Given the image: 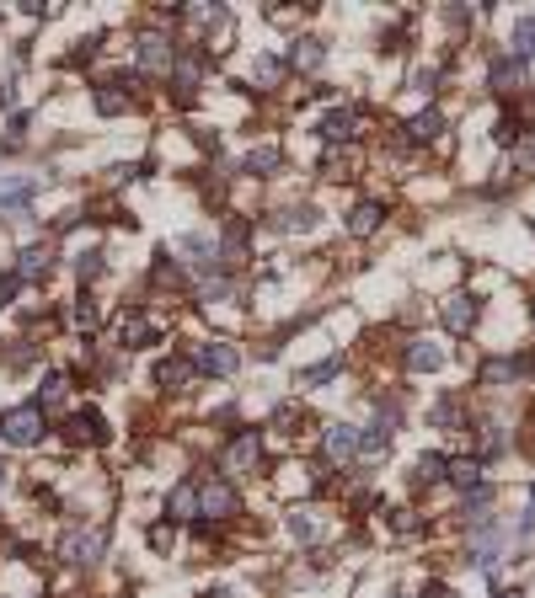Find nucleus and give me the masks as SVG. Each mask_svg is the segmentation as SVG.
I'll use <instances>...</instances> for the list:
<instances>
[{"instance_id": "obj_1", "label": "nucleus", "mask_w": 535, "mask_h": 598, "mask_svg": "<svg viewBox=\"0 0 535 598\" xmlns=\"http://www.w3.org/2000/svg\"><path fill=\"white\" fill-rule=\"evenodd\" d=\"M0 438H6L12 448H33L43 438V411L38 406H12L0 411Z\"/></svg>"}, {"instance_id": "obj_2", "label": "nucleus", "mask_w": 535, "mask_h": 598, "mask_svg": "<svg viewBox=\"0 0 535 598\" xmlns=\"http://www.w3.org/2000/svg\"><path fill=\"white\" fill-rule=\"evenodd\" d=\"M102 545H107L102 529H70V534L59 540V561H70V566H97V561H102Z\"/></svg>"}, {"instance_id": "obj_3", "label": "nucleus", "mask_w": 535, "mask_h": 598, "mask_svg": "<svg viewBox=\"0 0 535 598\" xmlns=\"http://www.w3.org/2000/svg\"><path fill=\"white\" fill-rule=\"evenodd\" d=\"M257 460H262V433H257V427L236 433V438L225 443V455H220V465H225L230 476H241V471H257Z\"/></svg>"}, {"instance_id": "obj_4", "label": "nucleus", "mask_w": 535, "mask_h": 598, "mask_svg": "<svg viewBox=\"0 0 535 598\" xmlns=\"http://www.w3.org/2000/svg\"><path fill=\"white\" fill-rule=\"evenodd\" d=\"M198 513H204V518H236V513H241L236 487H230V481H204V487H198Z\"/></svg>"}, {"instance_id": "obj_5", "label": "nucleus", "mask_w": 535, "mask_h": 598, "mask_svg": "<svg viewBox=\"0 0 535 598\" xmlns=\"http://www.w3.org/2000/svg\"><path fill=\"white\" fill-rule=\"evenodd\" d=\"M134 59H140V70H172V59H177V43L167 38V33H140V43H134Z\"/></svg>"}, {"instance_id": "obj_6", "label": "nucleus", "mask_w": 535, "mask_h": 598, "mask_svg": "<svg viewBox=\"0 0 535 598\" xmlns=\"http://www.w3.org/2000/svg\"><path fill=\"white\" fill-rule=\"evenodd\" d=\"M193 369H198V374L225 380V374H236V369H241V353H236L230 342H204V348L193 353Z\"/></svg>"}, {"instance_id": "obj_7", "label": "nucleus", "mask_w": 535, "mask_h": 598, "mask_svg": "<svg viewBox=\"0 0 535 598\" xmlns=\"http://www.w3.org/2000/svg\"><path fill=\"white\" fill-rule=\"evenodd\" d=\"M204 70H209V59H204V54H177V59H172V70H167V86H172L177 96H193V91H198V80H204Z\"/></svg>"}, {"instance_id": "obj_8", "label": "nucleus", "mask_w": 535, "mask_h": 598, "mask_svg": "<svg viewBox=\"0 0 535 598\" xmlns=\"http://www.w3.org/2000/svg\"><path fill=\"white\" fill-rule=\"evenodd\" d=\"M498 545H503V529H498L492 518H482L477 534H471V561H477L482 571H492V566H498Z\"/></svg>"}, {"instance_id": "obj_9", "label": "nucleus", "mask_w": 535, "mask_h": 598, "mask_svg": "<svg viewBox=\"0 0 535 598\" xmlns=\"http://www.w3.org/2000/svg\"><path fill=\"white\" fill-rule=\"evenodd\" d=\"M322 448H327V460H332V465L353 460V455H359V427H348V422H332V427H327V438H322Z\"/></svg>"}, {"instance_id": "obj_10", "label": "nucleus", "mask_w": 535, "mask_h": 598, "mask_svg": "<svg viewBox=\"0 0 535 598\" xmlns=\"http://www.w3.org/2000/svg\"><path fill=\"white\" fill-rule=\"evenodd\" d=\"M487 86H492L498 96L519 91V86H524V59H514V54H498V59H492V70H487Z\"/></svg>"}, {"instance_id": "obj_11", "label": "nucleus", "mask_w": 535, "mask_h": 598, "mask_svg": "<svg viewBox=\"0 0 535 598\" xmlns=\"http://www.w3.org/2000/svg\"><path fill=\"white\" fill-rule=\"evenodd\" d=\"M439 316H445V326H450L455 337H466V332L477 326L482 310H477V299H471V294H455V299H445V310H439Z\"/></svg>"}, {"instance_id": "obj_12", "label": "nucleus", "mask_w": 535, "mask_h": 598, "mask_svg": "<svg viewBox=\"0 0 535 598\" xmlns=\"http://www.w3.org/2000/svg\"><path fill=\"white\" fill-rule=\"evenodd\" d=\"M65 433H70V443H107V422H102V411H75L70 422H65Z\"/></svg>"}, {"instance_id": "obj_13", "label": "nucleus", "mask_w": 535, "mask_h": 598, "mask_svg": "<svg viewBox=\"0 0 535 598\" xmlns=\"http://www.w3.org/2000/svg\"><path fill=\"white\" fill-rule=\"evenodd\" d=\"M353 128H359V107H332V112L322 118V139H327V144H348Z\"/></svg>"}, {"instance_id": "obj_14", "label": "nucleus", "mask_w": 535, "mask_h": 598, "mask_svg": "<svg viewBox=\"0 0 535 598\" xmlns=\"http://www.w3.org/2000/svg\"><path fill=\"white\" fill-rule=\"evenodd\" d=\"M17 262H22V267H17V278H22V283H43V278H49V267H54V246H49V241H43V246H27Z\"/></svg>"}, {"instance_id": "obj_15", "label": "nucleus", "mask_w": 535, "mask_h": 598, "mask_svg": "<svg viewBox=\"0 0 535 598\" xmlns=\"http://www.w3.org/2000/svg\"><path fill=\"white\" fill-rule=\"evenodd\" d=\"M167 518L182 524V518H198V481H177L167 492Z\"/></svg>"}, {"instance_id": "obj_16", "label": "nucleus", "mask_w": 535, "mask_h": 598, "mask_svg": "<svg viewBox=\"0 0 535 598\" xmlns=\"http://www.w3.org/2000/svg\"><path fill=\"white\" fill-rule=\"evenodd\" d=\"M401 134H407L413 144H434V139L445 134V112H439V107H423L418 118H407V128H401Z\"/></svg>"}, {"instance_id": "obj_17", "label": "nucleus", "mask_w": 535, "mask_h": 598, "mask_svg": "<svg viewBox=\"0 0 535 598\" xmlns=\"http://www.w3.org/2000/svg\"><path fill=\"white\" fill-rule=\"evenodd\" d=\"M284 156H279V144H252L246 156H241V172L246 177H268V172H279Z\"/></svg>"}, {"instance_id": "obj_18", "label": "nucleus", "mask_w": 535, "mask_h": 598, "mask_svg": "<svg viewBox=\"0 0 535 598\" xmlns=\"http://www.w3.org/2000/svg\"><path fill=\"white\" fill-rule=\"evenodd\" d=\"M407 369L413 374H434V369H445V348L439 342H407Z\"/></svg>"}, {"instance_id": "obj_19", "label": "nucleus", "mask_w": 535, "mask_h": 598, "mask_svg": "<svg viewBox=\"0 0 535 598\" xmlns=\"http://www.w3.org/2000/svg\"><path fill=\"white\" fill-rule=\"evenodd\" d=\"M380 219H385V209L375 203V198H364V203H353V214H348V235H375L380 230Z\"/></svg>"}, {"instance_id": "obj_20", "label": "nucleus", "mask_w": 535, "mask_h": 598, "mask_svg": "<svg viewBox=\"0 0 535 598\" xmlns=\"http://www.w3.org/2000/svg\"><path fill=\"white\" fill-rule=\"evenodd\" d=\"M188 380H193V358H161L156 364V385L161 390H182Z\"/></svg>"}, {"instance_id": "obj_21", "label": "nucleus", "mask_w": 535, "mask_h": 598, "mask_svg": "<svg viewBox=\"0 0 535 598\" xmlns=\"http://www.w3.org/2000/svg\"><path fill=\"white\" fill-rule=\"evenodd\" d=\"M322 59H327L322 38H295V43H290V70H316Z\"/></svg>"}, {"instance_id": "obj_22", "label": "nucleus", "mask_w": 535, "mask_h": 598, "mask_svg": "<svg viewBox=\"0 0 535 598\" xmlns=\"http://www.w3.org/2000/svg\"><path fill=\"white\" fill-rule=\"evenodd\" d=\"M118 342H123V348H151V342H156V326H151L145 316H128V321L118 326Z\"/></svg>"}, {"instance_id": "obj_23", "label": "nucleus", "mask_w": 535, "mask_h": 598, "mask_svg": "<svg viewBox=\"0 0 535 598\" xmlns=\"http://www.w3.org/2000/svg\"><path fill=\"white\" fill-rule=\"evenodd\" d=\"M508 54H514V59H530V54H535V17H519V22L508 27Z\"/></svg>"}, {"instance_id": "obj_24", "label": "nucleus", "mask_w": 535, "mask_h": 598, "mask_svg": "<svg viewBox=\"0 0 535 598\" xmlns=\"http://www.w3.org/2000/svg\"><path fill=\"white\" fill-rule=\"evenodd\" d=\"M445 481H455L461 492L482 487V460H450V465H445Z\"/></svg>"}, {"instance_id": "obj_25", "label": "nucleus", "mask_w": 535, "mask_h": 598, "mask_svg": "<svg viewBox=\"0 0 535 598\" xmlns=\"http://www.w3.org/2000/svg\"><path fill=\"white\" fill-rule=\"evenodd\" d=\"M445 465H450L445 455H418L413 460V481L418 487H434V481H445Z\"/></svg>"}, {"instance_id": "obj_26", "label": "nucleus", "mask_w": 535, "mask_h": 598, "mask_svg": "<svg viewBox=\"0 0 535 598\" xmlns=\"http://www.w3.org/2000/svg\"><path fill=\"white\" fill-rule=\"evenodd\" d=\"M316 518H322L316 508H295V513H290V534H295L300 545H311V540L322 534V524H316Z\"/></svg>"}, {"instance_id": "obj_27", "label": "nucleus", "mask_w": 535, "mask_h": 598, "mask_svg": "<svg viewBox=\"0 0 535 598\" xmlns=\"http://www.w3.org/2000/svg\"><path fill=\"white\" fill-rule=\"evenodd\" d=\"M279 75H284V59L257 54V65H252V80H257V86H279Z\"/></svg>"}, {"instance_id": "obj_28", "label": "nucleus", "mask_w": 535, "mask_h": 598, "mask_svg": "<svg viewBox=\"0 0 535 598\" xmlns=\"http://www.w3.org/2000/svg\"><path fill=\"white\" fill-rule=\"evenodd\" d=\"M123 107H128V102H123V86H118V80H112V86H97V112H102V118H118Z\"/></svg>"}, {"instance_id": "obj_29", "label": "nucleus", "mask_w": 535, "mask_h": 598, "mask_svg": "<svg viewBox=\"0 0 535 598\" xmlns=\"http://www.w3.org/2000/svg\"><path fill=\"white\" fill-rule=\"evenodd\" d=\"M316 225V209L311 203H290L284 214H279V230H311Z\"/></svg>"}, {"instance_id": "obj_30", "label": "nucleus", "mask_w": 535, "mask_h": 598, "mask_svg": "<svg viewBox=\"0 0 535 598\" xmlns=\"http://www.w3.org/2000/svg\"><path fill=\"white\" fill-rule=\"evenodd\" d=\"M337 369H343V353H332V358H322V364H311V369L300 374V385H327V380H332Z\"/></svg>"}, {"instance_id": "obj_31", "label": "nucleus", "mask_w": 535, "mask_h": 598, "mask_svg": "<svg viewBox=\"0 0 535 598\" xmlns=\"http://www.w3.org/2000/svg\"><path fill=\"white\" fill-rule=\"evenodd\" d=\"M514 166H519L524 177H535V134H519V139H514Z\"/></svg>"}, {"instance_id": "obj_32", "label": "nucleus", "mask_w": 535, "mask_h": 598, "mask_svg": "<svg viewBox=\"0 0 535 598\" xmlns=\"http://www.w3.org/2000/svg\"><path fill=\"white\" fill-rule=\"evenodd\" d=\"M322 172H327L332 182H343V177L353 172V156H337V150H327V161H322Z\"/></svg>"}, {"instance_id": "obj_33", "label": "nucleus", "mask_w": 535, "mask_h": 598, "mask_svg": "<svg viewBox=\"0 0 535 598\" xmlns=\"http://www.w3.org/2000/svg\"><path fill=\"white\" fill-rule=\"evenodd\" d=\"M59 395H65V374H49V380H43V390H38V401H33V406H38V411H43V406H54V401H59Z\"/></svg>"}, {"instance_id": "obj_34", "label": "nucleus", "mask_w": 535, "mask_h": 598, "mask_svg": "<svg viewBox=\"0 0 535 598\" xmlns=\"http://www.w3.org/2000/svg\"><path fill=\"white\" fill-rule=\"evenodd\" d=\"M188 17H193L198 27H209V33H214V27H225V12H220V6H193Z\"/></svg>"}, {"instance_id": "obj_35", "label": "nucleus", "mask_w": 535, "mask_h": 598, "mask_svg": "<svg viewBox=\"0 0 535 598\" xmlns=\"http://www.w3.org/2000/svg\"><path fill=\"white\" fill-rule=\"evenodd\" d=\"M241 251H246V225H230V230H225V257L241 262Z\"/></svg>"}, {"instance_id": "obj_36", "label": "nucleus", "mask_w": 535, "mask_h": 598, "mask_svg": "<svg viewBox=\"0 0 535 598\" xmlns=\"http://www.w3.org/2000/svg\"><path fill=\"white\" fill-rule=\"evenodd\" d=\"M75 272H81V283H91V278L102 272V251H81V257H75Z\"/></svg>"}, {"instance_id": "obj_37", "label": "nucleus", "mask_w": 535, "mask_h": 598, "mask_svg": "<svg viewBox=\"0 0 535 598\" xmlns=\"http://www.w3.org/2000/svg\"><path fill=\"white\" fill-rule=\"evenodd\" d=\"M508 374H519V358H492V364H482V380H508Z\"/></svg>"}, {"instance_id": "obj_38", "label": "nucleus", "mask_w": 535, "mask_h": 598, "mask_svg": "<svg viewBox=\"0 0 535 598\" xmlns=\"http://www.w3.org/2000/svg\"><path fill=\"white\" fill-rule=\"evenodd\" d=\"M455 417H461V406H455V395H445V401L434 406V422H439V427H450Z\"/></svg>"}, {"instance_id": "obj_39", "label": "nucleus", "mask_w": 535, "mask_h": 598, "mask_svg": "<svg viewBox=\"0 0 535 598\" xmlns=\"http://www.w3.org/2000/svg\"><path fill=\"white\" fill-rule=\"evenodd\" d=\"M75 326H97V305H91V299H75Z\"/></svg>"}, {"instance_id": "obj_40", "label": "nucleus", "mask_w": 535, "mask_h": 598, "mask_svg": "<svg viewBox=\"0 0 535 598\" xmlns=\"http://www.w3.org/2000/svg\"><path fill=\"white\" fill-rule=\"evenodd\" d=\"M17 288H22V278H17V272H6V278H0V305H12V299H17Z\"/></svg>"}, {"instance_id": "obj_41", "label": "nucleus", "mask_w": 535, "mask_h": 598, "mask_svg": "<svg viewBox=\"0 0 535 598\" xmlns=\"http://www.w3.org/2000/svg\"><path fill=\"white\" fill-rule=\"evenodd\" d=\"M492 139H498V144H514V139H519V123H514V118H503V123L492 128Z\"/></svg>"}, {"instance_id": "obj_42", "label": "nucleus", "mask_w": 535, "mask_h": 598, "mask_svg": "<svg viewBox=\"0 0 535 598\" xmlns=\"http://www.w3.org/2000/svg\"><path fill=\"white\" fill-rule=\"evenodd\" d=\"M503 448V427H487V438H482V455H498Z\"/></svg>"}, {"instance_id": "obj_43", "label": "nucleus", "mask_w": 535, "mask_h": 598, "mask_svg": "<svg viewBox=\"0 0 535 598\" xmlns=\"http://www.w3.org/2000/svg\"><path fill=\"white\" fill-rule=\"evenodd\" d=\"M151 545L167 550V545H172V524H156V529H151Z\"/></svg>"}, {"instance_id": "obj_44", "label": "nucleus", "mask_w": 535, "mask_h": 598, "mask_svg": "<svg viewBox=\"0 0 535 598\" xmlns=\"http://www.w3.org/2000/svg\"><path fill=\"white\" fill-rule=\"evenodd\" d=\"M423 598H450V587H445V582H429V587H423Z\"/></svg>"}, {"instance_id": "obj_45", "label": "nucleus", "mask_w": 535, "mask_h": 598, "mask_svg": "<svg viewBox=\"0 0 535 598\" xmlns=\"http://www.w3.org/2000/svg\"><path fill=\"white\" fill-rule=\"evenodd\" d=\"M492 598H524V593H519V587H498Z\"/></svg>"}, {"instance_id": "obj_46", "label": "nucleus", "mask_w": 535, "mask_h": 598, "mask_svg": "<svg viewBox=\"0 0 535 598\" xmlns=\"http://www.w3.org/2000/svg\"><path fill=\"white\" fill-rule=\"evenodd\" d=\"M204 598H230V593H225V587H214V593H204Z\"/></svg>"}, {"instance_id": "obj_47", "label": "nucleus", "mask_w": 535, "mask_h": 598, "mask_svg": "<svg viewBox=\"0 0 535 598\" xmlns=\"http://www.w3.org/2000/svg\"><path fill=\"white\" fill-rule=\"evenodd\" d=\"M6 476H12V471H6V460H0V487H6Z\"/></svg>"}, {"instance_id": "obj_48", "label": "nucleus", "mask_w": 535, "mask_h": 598, "mask_svg": "<svg viewBox=\"0 0 535 598\" xmlns=\"http://www.w3.org/2000/svg\"><path fill=\"white\" fill-rule=\"evenodd\" d=\"M385 598H401V593H385Z\"/></svg>"}, {"instance_id": "obj_49", "label": "nucleus", "mask_w": 535, "mask_h": 598, "mask_svg": "<svg viewBox=\"0 0 535 598\" xmlns=\"http://www.w3.org/2000/svg\"><path fill=\"white\" fill-rule=\"evenodd\" d=\"M530 497H535V487H530Z\"/></svg>"}, {"instance_id": "obj_50", "label": "nucleus", "mask_w": 535, "mask_h": 598, "mask_svg": "<svg viewBox=\"0 0 535 598\" xmlns=\"http://www.w3.org/2000/svg\"><path fill=\"white\" fill-rule=\"evenodd\" d=\"M530 316H535V310H530Z\"/></svg>"}]
</instances>
